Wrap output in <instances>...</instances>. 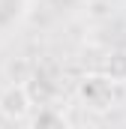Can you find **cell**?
I'll return each mask as SVG.
<instances>
[{
    "label": "cell",
    "mask_w": 126,
    "mask_h": 129,
    "mask_svg": "<svg viewBox=\"0 0 126 129\" xmlns=\"http://www.w3.org/2000/svg\"><path fill=\"white\" fill-rule=\"evenodd\" d=\"M78 96L87 108L105 111V108H111V99H114V81L108 75H87L78 87Z\"/></svg>",
    "instance_id": "1"
},
{
    "label": "cell",
    "mask_w": 126,
    "mask_h": 129,
    "mask_svg": "<svg viewBox=\"0 0 126 129\" xmlns=\"http://www.w3.org/2000/svg\"><path fill=\"white\" fill-rule=\"evenodd\" d=\"M33 108V96L27 84H9L0 93V114L6 120H24Z\"/></svg>",
    "instance_id": "2"
},
{
    "label": "cell",
    "mask_w": 126,
    "mask_h": 129,
    "mask_svg": "<svg viewBox=\"0 0 126 129\" xmlns=\"http://www.w3.org/2000/svg\"><path fill=\"white\" fill-rule=\"evenodd\" d=\"M21 6H24V0H0V24L12 21L21 12Z\"/></svg>",
    "instance_id": "3"
},
{
    "label": "cell",
    "mask_w": 126,
    "mask_h": 129,
    "mask_svg": "<svg viewBox=\"0 0 126 129\" xmlns=\"http://www.w3.org/2000/svg\"><path fill=\"white\" fill-rule=\"evenodd\" d=\"M33 126H63V117L60 114H51V111H42L33 117Z\"/></svg>",
    "instance_id": "4"
}]
</instances>
